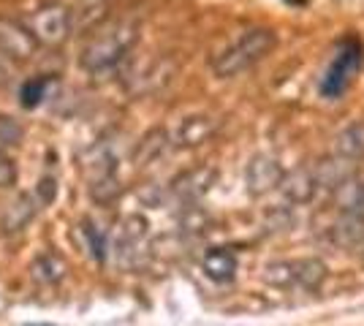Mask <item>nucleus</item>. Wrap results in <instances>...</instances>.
Here are the masks:
<instances>
[{
  "mask_svg": "<svg viewBox=\"0 0 364 326\" xmlns=\"http://www.w3.org/2000/svg\"><path fill=\"white\" fill-rule=\"evenodd\" d=\"M139 38V28L134 22H117L109 31H98V36H92L90 41L85 44L82 55H79V65L82 71H87L92 77L114 71L128 52L134 49Z\"/></svg>",
  "mask_w": 364,
  "mask_h": 326,
  "instance_id": "1",
  "label": "nucleus"
},
{
  "mask_svg": "<svg viewBox=\"0 0 364 326\" xmlns=\"http://www.w3.org/2000/svg\"><path fill=\"white\" fill-rule=\"evenodd\" d=\"M277 44V33L269 28H250L245 31L234 44H228L223 52H218L213 60L215 77L231 79L240 77L242 71L253 68L256 63H261Z\"/></svg>",
  "mask_w": 364,
  "mask_h": 326,
  "instance_id": "2",
  "label": "nucleus"
},
{
  "mask_svg": "<svg viewBox=\"0 0 364 326\" xmlns=\"http://www.w3.org/2000/svg\"><path fill=\"white\" fill-rule=\"evenodd\" d=\"M362 65H364V47L350 36V38H346V41L340 44L334 60L329 63L326 74L321 79V93L326 95V98L343 95L348 90L350 82H353V77L359 74Z\"/></svg>",
  "mask_w": 364,
  "mask_h": 326,
  "instance_id": "3",
  "label": "nucleus"
},
{
  "mask_svg": "<svg viewBox=\"0 0 364 326\" xmlns=\"http://www.w3.org/2000/svg\"><path fill=\"white\" fill-rule=\"evenodd\" d=\"M25 25L41 47H63L71 36V9H65L63 3H44L33 11Z\"/></svg>",
  "mask_w": 364,
  "mask_h": 326,
  "instance_id": "4",
  "label": "nucleus"
},
{
  "mask_svg": "<svg viewBox=\"0 0 364 326\" xmlns=\"http://www.w3.org/2000/svg\"><path fill=\"white\" fill-rule=\"evenodd\" d=\"M41 47L36 41V36L25 22H16L9 16H0V55L6 60L25 63L36 55V49Z\"/></svg>",
  "mask_w": 364,
  "mask_h": 326,
  "instance_id": "5",
  "label": "nucleus"
},
{
  "mask_svg": "<svg viewBox=\"0 0 364 326\" xmlns=\"http://www.w3.org/2000/svg\"><path fill=\"white\" fill-rule=\"evenodd\" d=\"M326 275V266L313 259L302 261H289V264H272L267 266V280L277 286H302V288H316Z\"/></svg>",
  "mask_w": 364,
  "mask_h": 326,
  "instance_id": "6",
  "label": "nucleus"
},
{
  "mask_svg": "<svg viewBox=\"0 0 364 326\" xmlns=\"http://www.w3.org/2000/svg\"><path fill=\"white\" fill-rule=\"evenodd\" d=\"M218 128H220V120L213 117V114H191L171 134V147H177V150H196V147H201V144H207V141L213 139L215 134H218Z\"/></svg>",
  "mask_w": 364,
  "mask_h": 326,
  "instance_id": "7",
  "label": "nucleus"
},
{
  "mask_svg": "<svg viewBox=\"0 0 364 326\" xmlns=\"http://www.w3.org/2000/svg\"><path fill=\"white\" fill-rule=\"evenodd\" d=\"M286 177L283 166L269 156H256L250 158L247 169H245V185H247V193L250 196H264L274 188H280Z\"/></svg>",
  "mask_w": 364,
  "mask_h": 326,
  "instance_id": "8",
  "label": "nucleus"
},
{
  "mask_svg": "<svg viewBox=\"0 0 364 326\" xmlns=\"http://www.w3.org/2000/svg\"><path fill=\"white\" fill-rule=\"evenodd\" d=\"M218 180V171L213 166H196V169L185 171L180 177L171 180V193L180 199L182 204H196L201 196L210 193V188Z\"/></svg>",
  "mask_w": 364,
  "mask_h": 326,
  "instance_id": "9",
  "label": "nucleus"
},
{
  "mask_svg": "<svg viewBox=\"0 0 364 326\" xmlns=\"http://www.w3.org/2000/svg\"><path fill=\"white\" fill-rule=\"evenodd\" d=\"M112 14V0H76L71 9V33L90 36L107 25Z\"/></svg>",
  "mask_w": 364,
  "mask_h": 326,
  "instance_id": "10",
  "label": "nucleus"
},
{
  "mask_svg": "<svg viewBox=\"0 0 364 326\" xmlns=\"http://www.w3.org/2000/svg\"><path fill=\"white\" fill-rule=\"evenodd\" d=\"M313 177H316V185L326 188V190H337L343 183H348L356 177V161H348L343 156H329L321 158L318 163L313 166Z\"/></svg>",
  "mask_w": 364,
  "mask_h": 326,
  "instance_id": "11",
  "label": "nucleus"
},
{
  "mask_svg": "<svg viewBox=\"0 0 364 326\" xmlns=\"http://www.w3.org/2000/svg\"><path fill=\"white\" fill-rule=\"evenodd\" d=\"M38 212V199L36 193H19L14 202L9 204L0 215V232L3 234H19L31 226V220Z\"/></svg>",
  "mask_w": 364,
  "mask_h": 326,
  "instance_id": "12",
  "label": "nucleus"
},
{
  "mask_svg": "<svg viewBox=\"0 0 364 326\" xmlns=\"http://www.w3.org/2000/svg\"><path fill=\"white\" fill-rule=\"evenodd\" d=\"M31 275L38 280V283H44V286H58V283L68 275V264H65V259H63L55 248L44 250V253H38V256L33 259Z\"/></svg>",
  "mask_w": 364,
  "mask_h": 326,
  "instance_id": "13",
  "label": "nucleus"
},
{
  "mask_svg": "<svg viewBox=\"0 0 364 326\" xmlns=\"http://www.w3.org/2000/svg\"><path fill=\"white\" fill-rule=\"evenodd\" d=\"M201 269L213 283H231L237 275V256L226 248H213L204 253Z\"/></svg>",
  "mask_w": 364,
  "mask_h": 326,
  "instance_id": "14",
  "label": "nucleus"
},
{
  "mask_svg": "<svg viewBox=\"0 0 364 326\" xmlns=\"http://www.w3.org/2000/svg\"><path fill=\"white\" fill-rule=\"evenodd\" d=\"M280 190H283V196L294 204L310 202L313 193L318 190L316 177H313V166H304V169H296V171H291V174H286L283 183H280Z\"/></svg>",
  "mask_w": 364,
  "mask_h": 326,
  "instance_id": "15",
  "label": "nucleus"
},
{
  "mask_svg": "<svg viewBox=\"0 0 364 326\" xmlns=\"http://www.w3.org/2000/svg\"><path fill=\"white\" fill-rule=\"evenodd\" d=\"M168 147H171V136L164 128H152V131H147L139 139L136 150H134V161H136L139 166H150L152 161H158Z\"/></svg>",
  "mask_w": 364,
  "mask_h": 326,
  "instance_id": "16",
  "label": "nucleus"
},
{
  "mask_svg": "<svg viewBox=\"0 0 364 326\" xmlns=\"http://www.w3.org/2000/svg\"><path fill=\"white\" fill-rule=\"evenodd\" d=\"M334 156H343L348 161H362L364 158V123H353L343 128L334 139Z\"/></svg>",
  "mask_w": 364,
  "mask_h": 326,
  "instance_id": "17",
  "label": "nucleus"
},
{
  "mask_svg": "<svg viewBox=\"0 0 364 326\" xmlns=\"http://www.w3.org/2000/svg\"><path fill=\"white\" fill-rule=\"evenodd\" d=\"M334 202L337 207L350 217H359L362 212V204H364V183H359L356 177L343 183V185L334 190Z\"/></svg>",
  "mask_w": 364,
  "mask_h": 326,
  "instance_id": "18",
  "label": "nucleus"
},
{
  "mask_svg": "<svg viewBox=\"0 0 364 326\" xmlns=\"http://www.w3.org/2000/svg\"><path fill=\"white\" fill-rule=\"evenodd\" d=\"M49 85H52V77H33L22 85L19 90V104L25 109H36L49 93Z\"/></svg>",
  "mask_w": 364,
  "mask_h": 326,
  "instance_id": "19",
  "label": "nucleus"
},
{
  "mask_svg": "<svg viewBox=\"0 0 364 326\" xmlns=\"http://www.w3.org/2000/svg\"><path fill=\"white\" fill-rule=\"evenodd\" d=\"M82 234H85V239H87V250H90L92 259H95V261H104V259H107V234L101 232L90 217L82 220Z\"/></svg>",
  "mask_w": 364,
  "mask_h": 326,
  "instance_id": "20",
  "label": "nucleus"
},
{
  "mask_svg": "<svg viewBox=\"0 0 364 326\" xmlns=\"http://www.w3.org/2000/svg\"><path fill=\"white\" fill-rule=\"evenodd\" d=\"M22 136H25V131H22L19 120L11 114H0V144L3 147H16L22 141Z\"/></svg>",
  "mask_w": 364,
  "mask_h": 326,
  "instance_id": "21",
  "label": "nucleus"
},
{
  "mask_svg": "<svg viewBox=\"0 0 364 326\" xmlns=\"http://www.w3.org/2000/svg\"><path fill=\"white\" fill-rule=\"evenodd\" d=\"M120 196V183L114 180V174L101 177V180H92V199H98L101 204H109L112 199Z\"/></svg>",
  "mask_w": 364,
  "mask_h": 326,
  "instance_id": "22",
  "label": "nucleus"
},
{
  "mask_svg": "<svg viewBox=\"0 0 364 326\" xmlns=\"http://www.w3.org/2000/svg\"><path fill=\"white\" fill-rule=\"evenodd\" d=\"M122 239L125 242H139L144 234H147V220L144 217H139V215H128L125 220H122Z\"/></svg>",
  "mask_w": 364,
  "mask_h": 326,
  "instance_id": "23",
  "label": "nucleus"
},
{
  "mask_svg": "<svg viewBox=\"0 0 364 326\" xmlns=\"http://www.w3.org/2000/svg\"><path fill=\"white\" fill-rule=\"evenodd\" d=\"M16 163L14 158L9 156V153H3L0 150V188H11L16 183Z\"/></svg>",
  "mask_w": 364,
  "mask_h": 326,
  "instance_id": "24",
  "label": "nucleus"
},
{
  "mask_svg": "<svg viewBox=\"0 0 364 326\" xmlns=\"http://www.w3.org/2000/svg\"><path fill=\"white\" fill-rule=\"evenodd\" d=\"M55 196H58V183H55L52 177L38 180V188H36V199H38V204L55 202Z\"/></svg>",
  "mask_w": 364,
  "mask_h": 326,
  "instance_id": "25",
  "label": "nucleus"
},
{
  "mask_svg": "<svg viewBox=\"0 0 364 326\" xmlns=\"http://www.w3.org/2000/svg\"><path fill=\"white\" fill-rule=\"evenodd\" d=\"M9 85H11V71H9L6 60L0 58V87H9Z\"/></svg>",
  "mask_w": 364,
  "mask_h": 326,
  "instance_id": "26",
  "label": "nucleus"
},
{
  "mask_svg": "<svg viewBox=\"0 0 364 326\" xmlns=\"http://www.w3.org/2000/svg\"><path fill=\"white\" fill-rule=\"evenodd\" d=\"M362 242H364V239H362Z\"/></svg>",
  "mask_w": 364,
  "mask_h": 326,
  "instance_id": "27",
  "label": "nucleus"
}]
</instances>
